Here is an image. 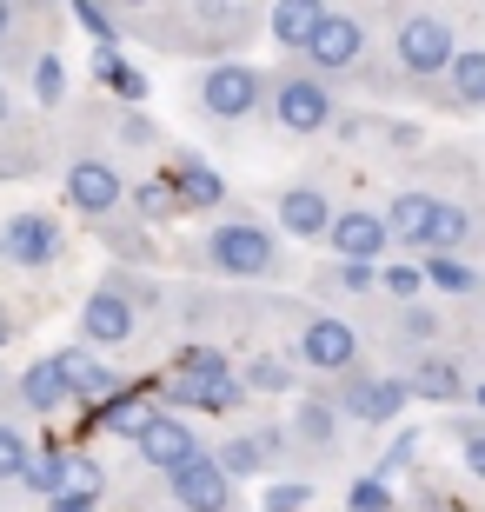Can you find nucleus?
Segmentation results:
<instances>
[{
	"label": "nucleus",
	"mask_w": 485,
	"mask_h": 512,
	"mask_svg": "<svg viewBox=\"0 0 485 512\" xmlns=\"http://www.w3.org/2000/svg\"><path fill=\"white\" fill-rule=\"evenodd\" d=\"M200 260L213 266V273H226V280H273L280 273V233L260 227V220H220V227L200 240Z\"/></svg>",
	"instance_id": "1"
},
{
	"label": "nucleus",
	"mask_w": 485,
	"mask_h": 512,
	"mask_svg": "<svg viewBox=\"0 0 485 512\" xmlns=\"http://www.w3.org/2000/svg\"><path fill=\"white\" fill-rule=\"evenodd\" d=\"M266 87L273 80L260 74V67H246V60H213V67H200V80H193V107H200L206 120H246L266 107Z\"/></svg>",
	"instance_id": "2"
},
{
	"label": "nucleus",
	"mask_w": 485,
	"mask_h": 512,
	"mask_svg": "<svg viewBox=\"0 0 485 512\" xmlns=\"http://www.w3.org/2000/svg\"><path fill=\"white\" fill-rule=\"evenodd\" d=\"M266 107H273V120H280L293 140H313V133H326V127L339 120L333 80H319L313 67H293V74H280L273 87H266Z\"/></svg>",
	"instance_id": "3"
},
{
	"label": "nucleus",
	"mask_w": 485,
	"mask_h": 512,
	"mask_svg": "<svg viewBox=\"0 0 485 512\" xmlns=\"http://www.w3.org/2000/svg\"><path fill=\"white\" fill-rule=\"evenodd\" d=\"M392 60H399V74H412V80H446L452 60H459L452 20L446 14H406L392 27Z\"/></svg>",
	"instance_id": "4"
},
{
	"label": "nucleus",
	"mask_w": 485,
	"mask_h": 512,
	"mask_svg": "<svg viewBox=\"0 0 485 512\" xmlns=\"http://www.w3.org/2000/svg\"><path fill=\"white\" fill-rule=\"evenodd\" d=\"M60 193H67V207L80 213V220H120L127 213V180H120V167L113 160H100V153H80V160H67V173H60Z\"/></svg>",
	"instance_id": "5"
},
{
	"label": "nucleus",
	"mask_w": 485,
	"mask_h": 512,
	"mask_svg": "<svg viewBox=\"0 0 485 512\" xmlns=\"http://www.w3.org/2000/svg\"><path fill=\"white\" fill-rule=\"evenodd\" d=\"M0 247H7V266L40 273V266H60V253H67V227H60L54 213H40V207H20V213H7Z\"/></svg>",
	"instance_id": "6"
},
{
	"label": "nucleus",
	"mask_w": 485,
	"mask_h": 512,
	"mask_svg": "<svg viewBox=\"0 0 485 512\" xmlns=\"http://www.w3.org/2000/svg\"><path fill=\"white\" fill-rule=\"evenodd\" d=\"M293 360L313 366V373L346 380V373H359V333L346 320H333V313H313V320L299 326V340H293Z\"/></svg>",
	"instance_id": "7"
},
{
	"label": "nucleus",
	"mask_w": 485,
	"mask_h": 512,
	"mask_svg": "<svg viewBox=\"0 0 485 512\" xmlns=\"http://www.w3.org/2000/svg\"><path fill=\"white\" fill-rule=\"evenodd\" d=\"M333 406L346 419H359V426H392V419L412 406V386L399 380V373H386V380H373V373H346Z\"/></svg>",
	"instance_id": "8"
},
{
	"label": "nucleus",
	"mask_w": 485,
	"mask_h": 512,
	"mask_svg": "<svg viewBox=\"0 0 485 512\" xmlns=\"http://www.w3.org/2000/svg\"><path fill=\"white\" fill-rule=\"evenodd\" d=\"M359 60H366V20L326 7L313 40H306V67H313L319 80H333V74H346V67H359Z\"/></svg>",
	"instance_id": "9"
},
{
	"label": "nucleus",
	"mask_w": 485,
	"mask_h": 512,
	"mask_svg": "<svg viewBox=\"0 0 485 512\" xmlns=\"http://www.w3.org/2000/svg\"><path fill=\"white\" fill-rule=\"evenodd\" d=\"M326 247H333V260H346V266H373V260H386L392 227H386V213H373V207H346V213H333Z\"/></svg>",
	"instance_id": "10"
},
{
	"label": "nucleus",
	"mask_w": 485,
	"mask_h": 512,
	"mask_svg": "<svg viewBox=\"0 0 485 512\" xmlns=\"http://www.w3.org/2000/svg\"><path fill=\"white\" fill-rule=\"evenodd\" d=\"M133 453H140V466H153V473H167V479H173L180 466H193V459H200L206 446H200V433H193V426H187L180 413H160V419L147 426V433L133 439Z\"/></svg>",
	"instance_id": "11"
},
{
	"label": "nucleus",
	"mask_w": 485,
	"mask_h": 512,
	"mask_svg": "<svg viewBox=\"0 0 485 512\" xmlns=\"http://www.w3.org/2000/svg\"><path fill=\"white\" fill-rule=\"evenodd\" d=\"M167 493L180 512H233V479L220 473V459L200 453L193 466H180V473L167 479Z\"/></svg>",
	"instance_id": "12"
},
{
	"label": "nucleus",
	"mask_w": 485,
	"mask_h": 512,
	"mask_svg": "<svg viewBox=\"0 0 485 512\" xmlns=\"http://www.w3.org/2000/svg\"><path fill=\"white\" fill-rule=\"evenodd\" d=\"M133 326H140V313H133V300H120L107 280L80 300V340H94V346H127L133 340Z\"/></svg>",
	"instance_id": "13"
},
{
	"label": "nucleus",
	"mask_w": 485,
	"mask_h": 512,
	"mask_svg": "<svg viewBox=\"0 0 485 512\" xmlns=\"http://www.w3.org/2000/svg\"><path fill=\"white\" fill-rule=\"evenodd\" d=\"M14 399H20V413H34V419H54V413H67V406H80L54 353H47V360H34V366H20Z\"/></svg>",
	"instance_id": "14"
},
{
	"label": "nucleus",
	"mask_w": 485,
	"mask_h": 512,
	"mask_svg": "<svg viewBox=\"0 0 485 512\" xmlns=\"http://www.w3.org/2000/svg\"><path fill=\"white\" fill-rule=\"evenodd\" d=\"M54 360H60V373H67V386H74V399L87 406V413H100L107 399H120V393H127V386H120V373H113L107 360H94L87 346H60Z\"/></svg>",
	"instance_id": "15"
},
{
	"label": "nucleus",
	"mask_w": 485,
	"mask_h": 512,
	"mask_svg": "<svg viewBox=\"0 0 485 512\" xmlns=\"http://www.w3.org/2000/svg\"><path fill=\"white\" fill-rule=\"evenodd\" d=\"M280 227L293 233V240H326V233H333V200H326V187H313V180L280 187Z\"/></svg>",
	"instance_id": "16"
},
{
	"label": "nucleus",
	"mask_w": 485,
	"mask_h": 512,
	"mask_svg": "<svg viewBox=\"0 0 485 512\" xmlns=\"http://www.w3.org/2000/svg\"><path fill=\"white\" fill-rule=\"evenodd\" d=\"M160 413H167V406H160V393H153V386H127V393H120V399H107L100 413H87V426H94V433L140 439V433H147V426H153Z\"/></svg>",
	"instance_id": "17"
},
{
	"label": "nucleus",
	"mask_w": 485,
	"mask_h": 512,
	"mask_svg": "<svg viewBox=\"0 0 485 512\" xmlns=\"http://www.w3.org/2000/svg\"><path fill=\"white\" fill-rule=\"evenodd\" d=\"M167 187H173V200H180V213H213V207L226 200V180L206 167L200 153H173Z\"/></svg>",
	"instance_id": "18"
},
{
	"label": "nucleus",
	"mask_w": 485,
	"mask_h": 512,
	"mask_svg": "<svg viewBox=\"0 0 485 512\" xmlns=\"http://www.w3.org/2000/svg\"><path fill=\"white\" fill-rule=\"evenodd\" d=\"M20 486H27L34 499H47V506H54L60 493H74V453H67V446H34V459H27Z\"/></svg>",
	"instance_id": "19"
},
{
	"label": "nucleus",
	"mask_w": 485,
	"mask_h": 512,
	"mask_svg": "<svg viewBox=\"0 0 485 512\" xmlns=\"http://www.w3.org/2000/svg\"><path fill=\"white\" fill-rule=\"evenodd\" d=\"M432 213H439V193H419V187L392 193V200H386V227H392V240H406V247H426Z\"/></svg>",
	"instance_id": "20"
},
{
	"label": "nucleus",
	"mask_w": 485,
	"mask_h": 512,
	"mask_svg": "<svg viewBox=\"0 0 485 512\" xmlns=\"http://www.w3.org/2000/svg\"><path fill=\"white\" fill-rule=\"evenodd\" d=\"M412 399H432V406H452V399H466V380H459V366L446 353H419V366L406 373Z\"/></svg>",
	"instance_id": "21"
},
{
	"label": "nucleus",
	"mask_w": 485,
	"mask_h": 512,
	"mask_svg": "<svg viewBox=\"0 0 485 512\" xmlns=\"http://www.w3.org/2000/svg\"><path fill=\"white\" fill-rule=\"evenodd\" d=\"M94 87H107L120 107H140V100H147V74H140L120 47H94Z\"/></svg>",
	"instance_id": "22"
},
{
	"label": "nucleus",
	"mask_w": 485,
	"mask_h": 512,
	"mask_svg": "<svg viewBox=\"0 0 485 512\" xmlns=\"http://www.w3.org/2000/svg\"><path fill=\"white\" fill-rule=\"evenodd\" d=\"M319 14H326V7H313V0H280V7H266V34L280 40L286 54H306Z\"/></svg>",
	"instance_id": "23"
},
{
	"label": "nucleus",
	"mask_w": 485,
	"mask_h": 512,
	"mask_svg": "<svg viewBox=\"0 0 485 512\" xmlns=\"http://www.w3.org/2000/svg\"><path fill=\"white\" fill-rule=\"evenodd\" d=\"M293 439H299V446L333 453V446H339V406H333V399H299V406H293Z\"/></svg>",
	"instance_id": "24"
},
{
	"label": "nucleus",
	"mask_w": 485,
	"mask_h": 512,
	"mask_svg": "<svg viewBox=\"0 0 485 512\" xmlns=\"http://www.w3.org/2000/svg\"><path fill=\"white\" fill-rule=\"evenodd\" d=\"M127 213L140 220V227H167V220H180V200H173L167 173H160V180H133L127 187Z\"/></svg>",
	"instance_id": "25"
},
{
	"label": "nucleus",
	"mask_w": 485,
	"mask_h": 512,
	"mask_svg": "<svg viewBox=\"0 0 485 512\" xmlns=\"http://www.w3.org/2000/svg\"><path fill=\"white\" fill-rule=\"evenodd\" d=\"M74 27L94 40V47H120V40H127V27H133V14L100 7V0H74Z\"/></svg>",
	"instance_id": "26"
},
{
	"label": "nucleus",
	"mask_w": 485,
	"mask_h": 512,
	"mask_svg": "<svg viewBox=\"0 0 485 512\" xmlns=\"http://www.w3.org/2000/svg\"><path fill=\"white\" fill-rule=\"evenodd\" d=\"M173 380H187V386H213V380H226V373H233V366H226V353L220 346H180V353H173V366H167Z\"/></svg>",
	"instance_id": "27"
},
{
	"label": "nucleus",
	"mask_w": 485,
	"mask_h": 512,
	"mask_svg": "<svg viewBox=\"0 0 485 512\" xmlns=\"http://www.w3.org/2000/svg\"><path fill=\"white\" fill-rule=\"evenodd\" d=\"M446 87H452V100H459V107H485V47H459Z\"/></svg>",
	"instance_id": "28"
},
{
	"label": "nucleus",
	"mask_w": 485,
	"mask_h": 512,
	"mask_svg": "<svg viewBox=\"0 0 485 512\" xmlns=\"http://www.w3.org/2000/svg\"><path fill=\"white\" fill-rule=\"evenodd\" d=\"M466 240H472V213H466V207H452V200H439L426 247H432V253H446V260H459V247H466Z\"/></svg>",
	"instance_id": "29"
},
{
	"label": "nucleus",
	"mask_w": 485,
	"mask_h": 512,
	"mask_svg": "<svg viewBox=\"0 0 485 512\" xmlns=\"http://www.w3.org/2000/svg\"><path fill=\"white\" fill-rule=\"evenodd\" d=\"M213 459H220V473L233 479V486L273 466V459H266V446H260V439H253V433H233V439H226V446H220V453H213Z\"/></svg>",
	"instance_id": "30"
},
{
	"label": "nucleus",
	"mask_w": 485,
	"mask_h": 512,
	"mask_svg": "<svg viewBox=\"0 0 485 512\" xmlns=\"http://www.w3.org/2000/svg\"><path fill=\"white\" fill-rule=\"evenodd\" d=\"M27 94H34V107H47V114L67 100V67H60V54H34L27 60Z\"/></svg>",
	"instance_id": "31"
},
{
	"label": "nucleus",
	"mask_w": 485,
	"mask_h": 512,
	"mask_svg": "<svg viewBox=\"0 0 485 512\" xmlns=\"http://www.w3.org/2000/svg\"><path fill=\"white\" fill-rule=\"evenodd\" d=\"M100 233H107V247L120 253V260H153V227H140V220H100Z\"/></svg>",
	"instance_id": "32"
},
{
	"label": "nucleus",
	"mask_w": 485,
	"mask_h": 512,
	"mask_svg": "<svg viewBox=\"0 0 485 512\" xmlns=\"http://www.w3.org/2000/svg\"><path fill=\"white\" fill-rule=\"evenodd\" d=\"M27 459H34V439L20 433L14 419H0V486H20V473H27Z\"/></svg>",
	"instance_id": "33"
},
{
	"label": "nucleus",
	"mask_w": 485,
	"mask_h": 512,
	"mask_svg": "<svg viewBox=\"0 0 485 512\" xmlns=\"http://www.w3.org/2000/svg\"><path fill=\"white\" fill-rule=\"evenodd\" d=\"M419 273H426V286H439V293H472V286H479V273H472L466 260H446V253H426Z\"/></svg>",
	"instance_id": "34"
},
{
	"label": "nucleus",
	"mask_w": 485,
	"mask_h": 512,
	"mask_svg": "<svg viewBox=\"0 0 485 512\" xmlns=\"http://www.w3.org/2000/svg\"><path fill=\"white\" fill-rule=\"evenodd\" d=\"M240 386H246V393H293V366H286V360H246Z\"/></svg>",
	"instance_id": "35"
},
{
	"label": "nucleus",
	"mask_w": 485,
	"mask_h": 512,
	"mask_svg": "<svg viewBox=\"0 0 485 512\" xmlns=\"http://www.w3.org/2000/svg\"><path fill=\"white\" fill-rule=\"evenodd\" d=\"M107 286L120 293V300H133V313H153V306H160V286H153V280H140V273H127V266H113V273H107Z\"/></svg>",
	"instance_id": "36"
},
{
	"label": "nucleus",
	"mask_w": 485,
	"mask_h": 512,
	"mask_svg": "<svg viewBox=\"0 0 485 512\" xmlns=\"http://www.w3.org/2000/svg\"><path fill=\"white\" fill-rule=\"evenodd\" d=\"M399 499H392V486L379 473H366V479H353V493H346V512H392Z\"/></svg>",
	"instance_id": "37"
},
{
	"label": "nucleus",
	"mask_w": 485,
	"mask_h": 512,
	"mask_svg": "<svg viewBox=\"0 0 485 512\" xmlns=\"http://www.w3.org/2000/svg\"><path fill=\"white\" fill-rule=\"evenodd\" d=\"M113 133H120V147H160V127H153V114H140V107H120Z\"/></svg>",
	"instance_id": "38"
},
{
	"label": "nucleus",
	"mask_w": 485,
	"mask_h": 512,
	"mask_svg": "<svg viewBox=\"0 0 485 512\" xmlns=\"http://www.w3.org/2000/svg\"><path fill=\"white\" fill-rule=\"evenodd\" d=\"M313 506V486L306 479H280V486H266V499H260V512H306Z\"/></svg>",
	"instance_id": "39"
},
{
	"label": "nucleus",
	"mask_w": 485,
	"mask_h": 512,
	"mask_svg": "<svg viewBox=\"0 0 485 512\" xmlns=\"http://www.w3.org/2000/svg\"><path fill=\"white\" fill-rule=\"evenodd\" d=\"M379 286H386L392 300H419V286H426V273H419V266H386V273H379Z\"/></svg>",
	"instance_id": "40"
},
{
	"label": "nucleus",
	"mask_w": 485,
	"mask_h": 512,
	"mask_svg": "<svg viewBox=\"0 0 485 512\" xmlns=\"http://www.w3.org/2000/svg\"><path fill=\"white\" fill-rule=\"evenodd\" d=\"M412 453H419V433H399V439L386 446V459H379V479L392 486V473H406V466H412Z\"/></svg>",
	"instance_id": "41"
},
{
	"label": "nucleus",
	"mask_w": 485,
	"mask_h": 512,
	"mask_svg": "<svg viewBox=\"0 0 485 512\" xmlns=\"http://www.w3.org/2000/svg\"><path fill=\"white\" fill-rule=\"evenodd\" d=\"M459 453H466V473L485 479V426L472 419V426H459Z\"/></svg>",
	"instance_id": "42"
},
{
	"label": "nucleus",
	"mask_w": 485,
	"mask_h": 512,
	"mask_svg": "<svg viewBox=\"0 0 485 512\" xmlns=\"http://www.w3.org/2000/svg\"><path fill=\"white\" fill-rule=\"evenodd\" d=\"M333 280L346 286V293H373L379 273H373V266H346V260H339V266H333Z\"/></svg>",
	"instance_id": "43"
},
{
	"label": "nucleus",
	"mask_w": 485,
	"mask_h": 512,
	"mask_svg": "<svg viewBox=\"0 0 485 512\" xmlns=\"http://www.w3.org/2000/svg\"><path fill=\"white\" fill-rule=\"evenodd\" d=\"M419 140H426V133L412 127V120H392V127H386V147H399V153H412Z\"/></svg>",
	"instance_id": "44"
},
{
	"label": "nucleus",
	"mask_w": 485,
	"mask_h": 512,
	"mask_svg": "<svg viewBox=\"0 0 485 512\" xmlns=\"http://www.w3.org/2000/svg\"><path fill=\"white\" fill-rule=\"evenodd\" d=\"M47 512H100V493H80V486H74V493H60Z\"/></svg>",
	"instance_id": "45"
},
{
	"label": "nucleus",
	"mask_w": 485,
	"mask_h": 512,
	"mask_svg": "<svg viewBox=\"0 0 485 512\" xmlns=\"http://www.w3.org/2000/svg\"><path fill=\"white\" fill-rule=\"evenodd\" d=\"M14 27H20V7H7V0H0V47L14 40Z\"/></svg>",
	"instance_id": "46"
},
{
	"label": "nucleus",
	"mask_w": 485,
	"mask_h": 512,
	"mask_svg": "<svg viewBox=\"0 0 485 512\" xmlns=\"http://www.w3.org/2000/svg\"><path fill=\"white\" fill-rule=\"evenodd\" d=\"M14 333H20V320H14V313H7V300H0V353L14 346Z\"/></svg>",
	"instance_id": "47"
},
{
	"label": "nucleus",
	"mask_w": 485,
	"mask_h": 512,
	"mask_svg": "<svg viewBox=\"0 0 485 512\" xmlns=\"http://www.w3.org/2000/svg\"><path fill=\"white\" fill-rule=\"evenodd\" d=\"M406 333H419V340L432 333V313H426V306H412V313H406Z\"/></svg>",
	"instance_id": "48"
},
{
	"label": "nucleus",
	"mask_w": 485,
	"mask_h": 512,
	"mask_svg": "<svg viewBox=\"0 0 485 512\" xmlns=\"http://www.w3.org/2000/svg\"><path fill=\"white\" fill-rule=\"evenodd\" d=\"M14 127V87H7V80H0V133Z\"/></svg>",
	"instance_id": "49"
},
{
	"label": "nucleus",
	"mask_w": 485,
	"mask_h": 512,
	"mask_svg": "<svg viewBox=\"0 0 485 512\" xmlns=\"http://www.w3.org/2000/svg\"><path fill=\"white\" fill-rule=\"evenodd\" d=\"M472 406H479V413H485V386H472Z\"/></svg>",
	"instance_id": "50"
},
{
	"label": "nucleus",
	"mask_w": 485,
	"mask_h": 512,
	"mask_svg": "<svg viewBox=\"0 0 485 512\" xmlns=\"http://www.w3.org/2000/svg\"><path fill=\"white\" fill-rule=\"evenodd\" d=\"M432 512H466V506H432Z\"/></svg>",
	"instance_id": "51"
},
{
	"label": "nucleus",
	"mask_w": 485,
	"mask_h": 512,
	"mask_svg": "<svg viewBox=\"0 0 485 512\" xmlns=\"http://www.w3.org/2000/svg\"><path fill=\"white\" fill-rule=\"evenodd\" d=\"M0 266H7V247H0Z\"/></svg>",
	"instance_id": "52"
},
{
	"label": "nucleus",
	"mask_w": 485,
	"mask_h": 512,
	"mask_svg": "<svg viewBox=\"0 0 485 512\" xmlns=\"http://www.w3.org/2000/svg\"><path fill=\"white\" fill-rule=\"evenodd\" d=\"M0 386H7V373H0Z\"/></svg>",
	"instance_id": "53"
}]
</instances>
